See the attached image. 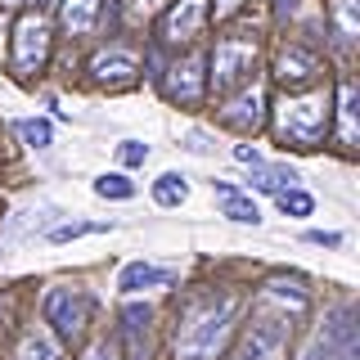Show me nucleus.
I'll return each mask as SVG.
<instances>
[{"instance_id": "1", "label": "nucleus", "mask_w": 360, "mask_h": 360, "mask_svg": "<svg viewBox=\"0 0 360 360\" xmlns=\"http://www.w3.org/2000/svg\"><path fill=\"white\" fill-rule=\"evenodd\" d=\"M234 315H239V297H234V292H217V288L194 292V297L176 311L172 360H217L221 347L230 342Z\"/></svg>"}, {"instance_id": "2", "label": "nucleus", "mask_w": 360, "mask_h": 360, "mask_svg": "<svg viewBox=\"0 0 360 360\" xmlns=\"http://www.w3.org/2000/svg\"><path fill=\"white\" fill-rule=\"evenodd\" d=\"M270 131L288 149H320L324 135L333 131V90L329 86H307V90H284L270 108Z\"/></svg>"}, {"instance_id": "3", "label": "nucleus", "mask_w": 360, "mask_h": 360, "mask_svg": "<svg viewBox=\"0 0 360 360\" xmlns=\"http://www.w3.org/2000/svg\"><path fill=\"white\" fill-rule=\"evenodd\" d=\"M257 54H262V41L252 32H225L207 54V90L212 95H230L234 86H243L257 68Z\"/></svg>"}, {"instance_id": "4", "label": "nucleus", "mask_w": 360, "mask_h": 360, "mask_svg": "<svg viewBox=\"0 0 360 360\" xmlns=\"http://www.w3.org/2000/svg\"><path fill=\"white\" fill-rule=\"evenodd\" d=\"M292 324L288 315L279 311H266V307H252L243 324V338H239V352L234 360H288V347H292Z\"/></svg>"}, {"instance_id": "5", "label": "nucleus", "mask_w": 360, "mask_h": 360, "mask_svg": "<svg viewBox=\"0 0 360 360\" xmlns=\"http://www.w3.org/2000/svg\"><path fill=\"white\" fill-rule=\"evenodd\" d=\"M41 324L59 342H82V333L90 324V292L72 288V284H50L41 292Z\"/></svg>"}, {"instance_id": "6", "label": "nucleus", "mask_w": 360, "mask_h": 360, "mask_svg": "<svg viewBox=\"0 0 360 360\" xmlns=\"http://www.w3.org/2000/svg\"><path fill=\"white\" fill-rule=\"evenodd\" d=\"M50 50H54V37H50V18L45 14H22L14 22V50H9V72L14 77H37L45 72L50 63Z\"/></svg>"}, {"instance_id": "7", "label": "nucleus", "mask_w": 360, "mask_h": 360, "mask_svg": "<svg viewBox=\"0 0 360 360\" xmlns=\"http://www.w3.org/2000/svg\"><path fill=\"white\" fill-rule=\"evenodd\" d=\"M158 86L162 95L180 108H198L207 99V54L202 50H189L180 59L167 63V72H158Z\"/></svg>"}, {"instance_id": "8", "label": "nucleus", "mask_w": 360, "mask_h": 360, "mask_svg": "<svg viewBox=\"0 0 360 360\" xmlns=\"http://www.w3.org/2000/svg\"><path fill=\"white\" fill-rule=\"evenodd\" d=\"M86 72H90V82H95V86H104V90H127V86L140 82L144 59H140V50H131V45L112 41V45H104V50H95V54H90Z\"/></svg>"}, {"instance_id": "9", "label": "nucleus", "mask_w": 360, "mask_h": 360, "mask_svg": "<svg viewBox=\"0 0 360 360\" xmlns=\"http://www.w3.org/2000/svg\"><path fill=\"white\" fill-rule=\"evenodd\" d=\"M320 72H324V59H320V50H311V45H302V41H288V45H279V54H275V82L284 86V90H307L320 82Z\"/></svg>"}, {"instance_id": "10", "label": "nucleus", "mask_w": 360, "mask_h": 360, "mask_svg": "<svg viewBox=\"0 0 360 360\" xmlns=\"http://www.w3.org/2000/svg\"><path fill=\"white\" fill-rule=\"evenodd\" d=\"M217 117H221L230 131H239V135L262 131V127H266V90H262V86H252V82L234 86L230 95H225V104H221Z\"/></svg>"}, {"instance_id": "11", "label": "nucleus", "mask_w": 360, "mask_h": 360, "mask_svg": "<svg viewBox=\"0 0 360 360\" xmlns=\"http://www.w3.org/2000/svg\"><path fill=\"white\" fill-rule=\"evenodd\" d=\"M207 0H176L162 14V27H158V41L162 45H194L207 27Z\"/></svg>"}, {"instance_id": "12", "label": "nucleus", "mask_w": 360, "mask_h": 360, "mask_svg": "<svg viewBox=\"0 0 360 360\" xmlns=\"http://www.w3.org/2000/svg\"><path fill=\"white\" fill-rule=\"evenodd\" d=\"M257 307L279 311V315H288V320H302L311 302H307V288H302V279L275 275V279H266V284L257 288Z\"/></svg>"}, {"instance_id": "13", "label": "nucleus", "mask_w": 360, "mask_h": 360, "mask_svg": "<svg viewBox=\"0 0 360 360\" xmlns=\"http://www.w3.org/2000/svg\"><path fill=\"white\" fill-rule=\"evenodd\" d=\"M333 122H338V144H342V149H356V135H360V90H356L352 72H342V82H338Z\"/></svg>"}, {"instance_id": "14", "label": "nucleus", "mask_w": 360, "mask_h": 360, "mask_svg": "<svg viewBox=\"0 0 360 360\" xmlns=\"http://www.w3.org/2000/svg\"><path fill=\"white\" fill-rule=\"evenodd\" d=\"M176 284V270L172 266H153V262H127L117 270V292H149V288H172Z\"/></svg>"}, {"instance_id": "15", "label": "nucleus", "mask_w": 360, "mask_h": 360, "mask_svg": "<svg viewBox=\"0 0 360 360\" xmlns=\"http://www.w3.org/2000/svg\"><path fill=\"white\" fill-rule=\"evenodd\" d=\"M356 37H360V9H356V0H329V45H333L338 54L352 59Z\"/></svg>"}, {"instance_id": "16", "label": "nucleus", "mask_w": 360, "mask_h": 360, "mask_svg": "<svg viewBox=\"0 0 360 360\" xmlns=\"http://www.w3.org/2000/svg\"><path fill=\"white\" fill-rule=\"evenodd\" d=\"M212 194L221 202V217L234 225H262V207L252 202V194H243L239 185H225V180H212Z\"/></svg>"}, {"instance_id": "17", "label": "nucleus", "mask_w": 360, "mask_h": 360, "mask_svg": "<svg viewBox=\"0 0 360 360\" xmlns=\"http://www.w3.org/2000/svg\"><path fill=\"white\" fill-rule=\"evenodd\" d=\"M99 9H104V0H63L59 5V27L68 37H90V32L99 27Z\"/></svg>"}, {"instance_id": "18", "label": "nucleus", "mask_w": 360, "mask_h": 360, "mask_svg": "<svg viewBox=\"0 0 360 360\" xmlns=\"http://www.w3.org/2000/svg\"><path fill=\"white\" fill-rule=\"evenodd\" d=\"M297 167H288V162H257L252 167V176H248V194H279V189H288V185H297Z\"/></svg>"}, {"instance_id": "19", "label": "nucleus", "mask_w": 360, "mask_h": 360, "mask_svg": "<svg viewBox=\"0 0 360 360\" xmlns=\"http://www.w3.org/2000/svg\"><path fill=\"white\" fill-rule=\"evenodd\" d=\"M14 360H63V342H59V338H54L50 329L32 324V329L18 338V352H14Z\"/></svg>"}, {"instance_id": "20", "label": "nucleus", "mask_w": 360, "mask_h": 360, "mask_svg": "<svg viewBox=\"0 0 360 360\" xmlns=\"http://www.w3.org/2000/svg\"><path fill=\"white\" fill-rule=\"evenodd\" d=\"M90 189H95V198H108V202H127L135 198V180L127 172H104L90 180Z\"/></svg>"}, {"instance_id": "21", "label": "nucleus", "mask_w": 360, "mask_h": 360, "mask_svg": "<svg viewBox=\"0 0 360 360\" xmlns=\"http://www.w3.org/2000/svg\"><path fill=\"white\" fill-rule=\"evenodd\" d=\"M185 198H189V180L180 172H162L153 180V202L158 207H180Z\"/></svg>"}, {"instance_id": "22", "label": "nucleus", "mask_w": 360, "mask_h": 360, "mask_svg": "<svg viewBox=\"0 0 360 360\" xmlns=\"http://www.w3.org/2000/svg\"><path fill=\"white\" fill-rule=\"evenodd\" d=\"M108 230V221H59L45 230V243H72V239H86V234H99Z\"/></svg>"}, {"instance_id": "23", "label": "nucleus", "mask_w": 360, "mask_h": 360, "mask_svg": "<svg viewBox=\"0 0 360 360\" xmlns=\"http://www.w3.org/2000/svg\"><path fill=\"white\" fill-rule=\"evenodd\" d=\"M18 135H22V144H27V149H37V153H45L54 144V127L45 117H22L18 122Z\"/></svg>"}, {"instance_id": "24", "label": "nucleus", "mask_w": 360, "mask_h": 360, "mask_svg": "<svg viewBox=\"0 0 360 360\" xmlns=\"http://www.w3.org/2000/svg\"><path fill=\"white\" fill-rule=\"evenodd\" d=\"M275 202H279V212H284V217H297V221L315 212V198H311L302 185H288V189H279V194H275Z\"/></svg>"}, {"instance_id": "25", "label": "nucleus", "mask_w": 360, "mask_h": 360, "mask_svg": "<svg viewBox=\"0 0 360 360\" xmlns=\"http://www.w3.org/2000/svg\"><path fill=\"white\" fill-rule=\"evenodd\" d=\"M149 320H153V311L140 307V302H127V307H122V333L135 338V342H144V333H149Z\"/></svg>"}, {"instance_id": "26", "label": "nucleus", "mask_w": 360, "mask_h": 360, "mask_svg": "<svg viewBox=\"0 0 360 360\" xmlns=\"http://www.w3.org/2000/svg\"><path fill=\"white\" fill-rule=\"evenodd\" d=\"M82 360H122V338H117V333L95 338V342L82 352Z\"/></svg>"}, {"instance_id": "27", "label": "nucleus", "mask_w": 360, "mask_h": 360, "mask_svg": "<svg viewBox=\"0 0 360 360\" xmlns=\"http://www.w3.org/2000/svg\"><path fill=\"white\" fill-rule=\"evenodd\" d=\"M117 162L122 167H144V162H149V144H144V140H122L117 144Z\"/></svg>"}, {"instance_id": "28", "label": "nucleus", "mask_w": 360, "mask_h": 360, "mask_svg": "<svg viewBox=\"0 0 360 360\" xmlns=\"http://www.w3.org/2000/svg\"><path fill=\"white\" fill-rule=\"evenodd\" d=\"M180 149L194 153V158H207L212 149H217V135H212V131H189L185 140H180Z\"/></svg>"}, {"instance_id": "29", "label": "nucleus", "mask_w": 360, "mask_h": 360, "mask_svg": "<svg viewBox=\"0 0 360 360\" xmlns=\"http://www.w3.org/2000/svg\"><path fill=\"white\" fill-rule=\"evenodd\" d=\"M243 5H248V0H212V5H207V18H217V22H230V18L239 14Z\"/></svg>"}, {"instance_id": "30", "label": "nucleus", "mask_w": 360, "mask_h": 360, "mask_svg": "<svg viewBox=\"0 0 360 360\" xmlns=\"http://www.w3.org/2000/svg\"><path fill=\"white\" fill-rule=\"evenodd\" d=\"M307 243H315V248H342L347 239L338 230H307Z\"/></svg>"}, {"instance_id": "31", "label": "nucleus", "mask_w": 360, "mask_h": 360, "mask_svg": "<svg viewBox=\"0 0 360 360\" xmlns=\"http://www.w3.org/2000/svg\"><path fill=\"white\" fill-rule=\"evenodd\" d=\"M234 162L257 167V162H266V158H262V149H257V144H234Z\"/></svg>"}, {"instance_id": "32", "label": "nucleus", "mask_w": 360, "mask_h": 360, "mask_svg": "<svg viewBox=\"0 0 360 360\" xmlns=\"http://www.w3.org/2000/svg\"><path fill=\"white\" fill-rule=\"evenodd\" d=\"M270 9H275V18L284 22V18H292V14H297V9H302V0H275V5H270Z\"/></svg>"}, {"instance_id": "33", "label": "nucleus", "mask_w": 360, "mask_h": 360, "mask_svg": "<svg viewBox=\"0 0 360 360\" xmlns=\"http://www.w3.org/2000/svg\"><path fill=\"white\" fill-rule=\"evenodd\" d=\"M5 5H32V0H5Z\"/></svg>"}, {"instance_id": "34", "label": "nucleus", "mask_w": 360, "mask_h": 360, "mask_svg": "<svg viewBox=\"0 0 360 360\" xmlns=\"http://www.w3.org/2000/svg\"><path fill=\"white\" fill-rule=\"evenodd\" d=\"M32 5H37V9H41V5H54V0H32Z\"/></svg>"}, {"instance_id": "35", "label": "nucleus", "mask_w": 360, "mask_h": 360, "mask_svg": "<svg viewBox=\"0 0 360 360\" xmlns=\"http://www.w3.org/2000/svg\"><path fill=\"white\" fill-rule=\"evenodd\" d=\"M131 360H149V356H144V352H135V356H131Z\"/></svg>"}]
</instances>
